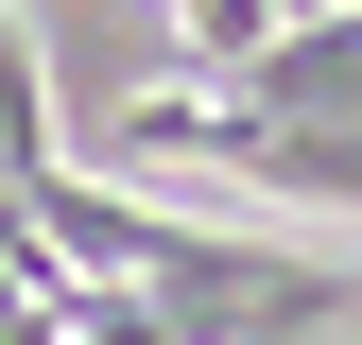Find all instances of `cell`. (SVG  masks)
<instances>
[{
	"instance_id": "6da1fadb",
	"label": "cell",
	"mask_w": 362,
	"mask_h": 345,
	"mask_svg": "<svg viewBox=\"0 0 362 345\" xmlns=\"http://www.w3.org/2000/svg\"><path fill=\"white\" fill-rule=\"evenodd\" d=\"M173 35H190V69H242L276 35V0H173Z\"/></svg>"
}]
</instances>
